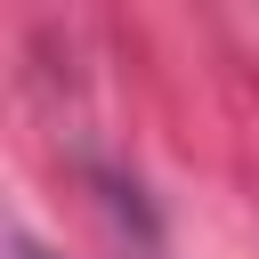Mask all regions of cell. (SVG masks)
I'll return each instance as SVG.
<instances>
[{"mask_svg":"<svg viewBox=\"0 0 259 259\" xmlns=\"http://www.w3.org/2000/svg\"><path fill=\"white\" fill-rule=\"evenodd\" d=\"M16 259H49V251H32V243H16Z\"/></svg>","mask_w":259,"mask_h":259,"instance_id":"cell-1","label":"cell"}]
</instances>
